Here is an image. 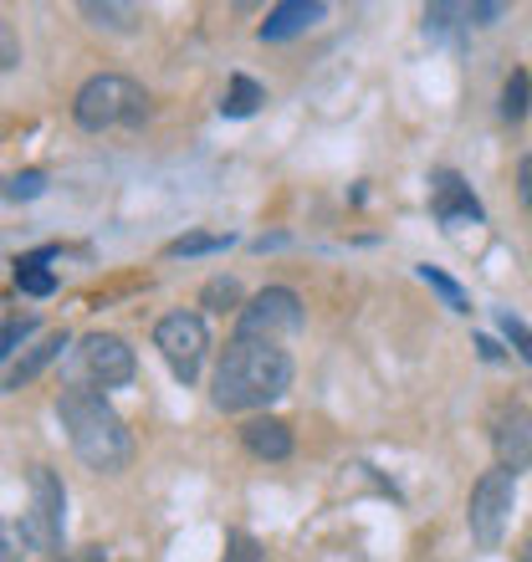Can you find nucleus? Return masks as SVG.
<instances>
[{"label":"nucleus","mask_w":532,"mask_h":562,"mask_svg":"<svg viewBox=\"0 0 532 562\" xmlns=\"http://www.w3.org/2000/svg\"><path fill=\"white\" fill-rule=\"evenodd\" d=\"M518 194H522V205H528V215H532V154L518 164Z\"/></svg>","instance_id":"27"},{"label":"nucleus","mask_w":532,"mask_h":562,"mask_svg":"<svg viewBox=\"0 0 532 562\" xmlns=\"http://www.w3.org/2000/svg\"><path fill=\"white\" fill-rule=\"evenodd\" d=\"M31 327H36L31 317H11V323H0V358L11 353L21 338H31Z\"/></svg>","instance_id":"26"},{"label":"nucleus","mask_w":532,"mask_h":562,"mask_svg":"<svg viewBox=\"0 0 532 562\" xmlns=\"http://www.w3.org/2000/svg\"><path fill=\"white\" fill-rule=\"evenodd\" d=\"M297 327H302V296H297L292 286H266V292H256L252 302L241 307L236 338L277 342L281 333H297Z\"/></svg>","instance_id":"7"},{"label":"nucleus","mask_w":532,"mask_h":562,"mask_svg":"<svg viewBox=\"0 0 532 562\" xmlns=\"http://www.w3.org/2000/svg\"><path fill=\"white\" fill-rule=\"evenodd\" d=\"M73 113L88 134H108V128H138L148 119V92L123 72H98L88 77L73 98Z\"/></svg>","instance_id":"3"},{"label":"nucleus","mask_w":532,"mask_h":562,"mask_svg":"<svg viewBox=\"0 0 532 562\" xmlns=\"http://www.w3.org/2000/svg\"><path fill=\"white\" fill-rule=\"evenodd\" d=\"M491 445H497V471L518 475L532 465V415L522 404H502L491 419Z\"/></svg>","instance_id":"9"},{"label":"nucleus","mask_w":532,"mask_h":562,"mask_svg":"<svg viewBox=\"0 0 532 562\" xmlns=\"http://www.w3.org/2000/svg\"><path fill=\"white\" fill-rule=\"evenodd\" d=\"M262 103H266L262 82H252V77H231V92H225L221 113H225V119H252Z\"/></svg>","instance_id":"16"},{"label":"nucleus","mask_w":532,"mask_h":562,"mask_svg":"<svg viewBox=\"0 0 532 562\" xmlns=\"http://www.w3.org/2000/svg\"><path fill=\"white\" fill-rule=\"evenodd\" d=\"M154 348H159V358L175 369L179 384H195V379H200V363H206V353H210L206 317H200V312H169V317H159Z\"/></svg>","instance_id":"5"},{"label":"nucleus","mask_w":532,"mask_h":562,"mask_svg":"<svg viewBox=\"0 0 532 562\" xmlns=\"http://www.w3.org/2000/svg\"><path fill=\"white\" fill-rule=\"evenodd\" d=\"M200 302H206V307H215V312H231L241 302V286L231 277H215L206 292H200Z\"/></svg>","instance_id":"20"},{"label":"nucleus","mask_w":532,"mask_h":562,"mask_svg":"<svg viewBox=\"0 0 532 562\" xmlns=\"http://www.w3.org/2000/svg\"><path fill=\"white\" fill-rule=\"evenodd\" d=\"M21 558H26V537L0 517V562H21Z\"/></svg>","instance_id":"24"},{"label":"nucleus","mask_w":532,"mask_h":562,"mask_svg":"<svg viewBox=\"0 0 532 562\" xmlns=\"http://www.w3.org/2000/svg\"><path fill=\"white\" fill-rule=\"evenodd\" d=\"M62 348H67V333H52V338H42V342H36V348H31L26 358H21V363H15L11 373H5V389H21V384H31V379H36V373H42L46 363H52V358H62Z\"/></svg>","instance_id":"13"},{"label":"nucleus","mask_w":532,"mask_h":562,"mask_svg":"<svg viewBox=\"0 0 532 562\" xmlns=\"http://www.w3.org/2000/svg\"><path fill=\"white\" fill-rule=\"evenodd\" d=\"M82 15H88L92 26H108V31H133L144 21L138 5H113V0H82Z\"/></svg>","instance_id":"15"},{"label":"nucleus","mask_w":532,"mask_h":562,"mask_svg":"<svg viewBox=\"0 0 532 562\" xmlns=\"http://www.w3.org/2000/svg\"><path fill=\"white\" fill-rule=\"evenodd\" d=\"M21 67V36H15V26L0 15V72H15Z\"/></svg>","instance_id":"22"},{"label":"nucleus","mask_w":532,"mask_h":562,"mask_svg":"<svg viewBox=\"0 0 532 562\" xmlns=\"http://www.w3.org/2000/svg\"><path fill=\"white\" fill-rule=\"evenodd\" d=\"M62 527H67V491L52 475V465H31V512H26V537L36 552H57L62 548Z\"/></svg>","instance_id":"6"},{"label":"nucleus","mask_w":532,"mask_h":562,"mask_svg":"<svg viewBox=\"0 0 532 562\" xmlns=\"http://www.w3.org/2000/svg\"><path fill=\"white\" fill-rule=\"evenodd\" d=\"M522 562H532V548H528V552H522Z\"/></svg>","instance_id":"28"},{"label":"nucleus","mask_w":532,"mask_h":562,"mask_svg":"<svg viewBox=\"0 0 532 562\" xmlns=\"http://www.w3.org/2000/svg\"><path fill=\"white\" fill-rule=\"evenodd\" d=\"M292 389V353L281 342L266 338H231L221 363H215V389L210 400L225 415H246V409H266Z\"/></svg>","instance_id":"1"},{"label":"nucleus","mask_w":532,"mask_h":562,"mask_svg":"<svg viewBox=\"0 0 532 562\" xmlns=\"http://www.w3.org/2000/svg\"><path fill=\"white\" fill-rule=\"evenodd\" d=\"M82 373L92 379V389H123L138 373V358L119 333H88L82 338Z\"/></svg>","instance_id":"8"},{"label":"nucleus","mask_w":532,"mask_h":562,"mask_svg":"<svg viewBox=\"0 0 532 562\" xmlns=\"http://www.w3.org/2000/svg\"><path fill=\"white\" fill-rule=\"evenodd\" d=\"M528 72H512L507 77V88H502V119H512V123H522L528 119Z\"/></svg>","instance_id":"18"},{"label":"nucleus","mask_w":532,"mask_h":562,"mask_svg":"<svg viewBox=\"0 0 532 562\" xmlns=\"http://www.w3.org/2000/svg\"><path fill=\"white\" fill-rule=\"evenodd\" d=\"M512 506H518V475L507 471H487L472 486V502H466V527H472L476 548L497 552L507 537V521H512Z\"/></svg>","instance_id":"4"},{"label":"nucleus","mask_w":532,"mask_h":562,"mask_svg":"<svg viewBox=\"0 0 532 562\" xmlns=\"http://www.w3.org/2000/svg\"><path fill=\"white\" fill-rule=\"evenodd\" d=\"M46 261H52V251H31L15 261V286L26 296H52L57 292V271H46Z\"/></svg>","instance_id":"14"},{"label":"nucleus","mask_w":532,"mask_h":562,"mask_svg":"<svg viewBox=\"0 0 532 562\" xmlns=\"http://www.w3.org/2000/svg\"><path fill=\"white\" fill-rule=\"evenodd\" d=\"M231 236H179L164 246V256H210V251H225Z\"/></svg>","instance_id":"19"},{"label":"nucleus","mask_w":532,"mask_h":562,"mask_svg":"<svg viewBox=\"0 0 532 562\" xmlns=\"http://www.w3.org/2000/svg\"><path fill=\"white\" fill-rule=\"evenodd\" d=\"M328 15V5H318V0H281V5H271L262 21V42H292V36H302L308 26H318Z\"/></svg>","instance_id":"11"},{"label":"nucleus","mask_w":532,"mask_h":562,"mask_svg":"<svg viewBox=\"0 0 532 562\" xmlns=\"http://www.w3.org/2000/svg\"><path fill=\"white\" fill-rule=\"evenodd\" d=\"M241 440L252 450L256 460H287L292 456V429L281 425V419H252V425L241 429Z\"/></svg>","instance_id":"12"},{"label":"nucleus","mask_w":532,"mask_h":562,"mask_svg":"<svg viewBox=\"0 0 532 562\" xmlns=\"http://www.w3.org/2000/svg\"><path fill=\"white\" fill-rule=\"evenodd\" d=\"M62 429L73 440V456L98 475H119L133 460V435L123 425V415L98 394V389H62L57 400Z\"/></svg>","instance_id":"2"},{"label":"nucleus","mask_w":532,"mask_h":562,"mask_svg":"<svg viewBox=\"0 0 532 562\" xmlns=\"http://www.w3.org/2000/svg\"><path fill=\"white\" fill-rule=\"evenodd\" d=\"M420 281H425L430 292H441V302H445V307H451V312H472V296L461 292L456 281L445 277V271H435V267H420Z\"/></svg>","instance_id":"17"},{"label":"nucleus","mask_w":532,"mask_h":562,"mask_svg":"<svg viewBox=\"0 0 532 562\" xmlns=\"http://www.w3.org/2000/svg\"><path fill=\"white\" fill-rule=\"evenodd\" d=\"M430 210H435V221L445 225V231H456V225H481V200L472 194V184L461 175H451V169H435L430 175Z\"/></svg>","instance_id":"10"},{"label":"nucleus","mask_w":532,"mask_h":562,"mask_svg":"<svg viewBox=\"0 0 532 562\" xmlns=\"http://www.w3.org/2000/svg\"><path fill=\"white\" fill-rule=\"evenodd\" d=\"M502 338L518 348L522 363H532V327L522 323V317H512V312H502Z\"/></svg>","instance_id":"21"},{"label":"nucleus","mask_w":532,"mask_h":562,"mask_svg":"<svg viewBox=\"0 0 532 562\" xmlns=\"http://www.w3.org/2000/svg\"><path fill=\"white\" fill-rule=\"evenodd\" d=\"M225 562H262V552H256V542L246 532H231L225 537Z\"/></svg>","instance_id":"25"},{"label":"nucleus","mask_w":532,"mask_h":562,"mask_svg":"<svg viewBox=\"0 0 532 562\" xmlns=\"http://www.w3.org/2000/svg\"><path fill=\"white\" fill-rule=\"evenodd\" d=\"M42 190H46V175H42V169H26V175H15L11 184H5V194H11V200H36Z\"/></svg>","instance_id":"23"}]
</instances>
